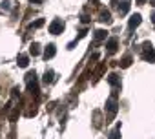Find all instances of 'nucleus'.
<instances>
[{
	"instance_id": "f257e3e1",
	"label": "nucleus",
	"mask_w": 155,
	"mask_h": 139,
	"mask_svg": "<svg viewBox=\"0 0 155 139\" xmlns=\"http://www.w3.org/2000/svg\"><path fill=\"white\" fill-rule=\"evenodd\" d=\"M26 84H28V88L31 90V92H38V88H37V73L35 72H29L28 75H26Z\"/></svg>"
},
{
	"instance_id": "f03ea898",
	"label": "nucleus",
	"mask_w": 155,
	"mask_h": 139,
	"mask_svg": "<svg viewBox=\"0 0 155 139\" xmlns=\"http://www.w3.org/2000/svg\"><path fill=\"white\" fill-rule=\"evenodd\" d=\"M62 31H64V22H62L60 19H55V20L49 24V33L58 35V33H62Z\"/></svg>"
},
{
	"instance_id": "7ed1b4c3",
	"label": "nucleus",
	"mask_w": 155,
	"mask_h": 139,
	"mask_svg": "<svg viewBox=\"0 0 155 139\" xmlns=\"http://www.w3.org/2000/svg\"><path fill=\"white\" fill-rule=\"evenodd\" d=\"M106 110H108V117L113 119V115L117 114V99L115 97H110L106 101Z\"/></svg>"
},
{
	"instance_id": "20e7f679",
	"label": "nucleus",
	"mask_w": 155,
	"mask_h": 139,
	"mask_svg": "<svg viewBox=\"0 0 155 139\" xmlns=\"http://www.w3.org/2000/svg\"><path fill=\"white\" fill-rule=\"evenodd\" d=\"M142 57L146 59V60H150V62H155V49H153V46L151 44H144V51H142Z\"/></svg>"
},
{
	"instance_id": "39448f33",
	"label": "nucleus",
	"mask_w": 155,
	"mask_h": 139,
	"mask_svg": "<svg viewBox=\"0 0 155 139\" xmlns=\"http://www.w3.org/2000/svg\"><path fill=\"white\" fill-rule=\"evenodd\" d=\"M55 53H57L55 44H48V48L44 49V59H46V60H48V59H53V57H55Z\"/></svg>"
},
{
	"instance_id": "423d86ee",
	"label": "nucleus",
	"mask_w": 155,
	"mask_h": 139,
	"mask_svg": "<svg viewBox=\"0 0 155 139\" xmlns=\"http://www.w3.org/2000/svg\"><path fill=\"white\" fill-rule=\"evenodd\" d=\"M46 84H51L53 81H55V72L53 70H46V73H44V79H42Z\"/></svg>"
},
{
	"instance_id": "0eeeda50",
	"label": "nucleus",
	"mask_w": 155,
	"mask_h": 139,
	"mask_svg": "<svg viewBox=\"0 0 155 139\" xmlns=\"http://www.w3.org/2000/svg\"><path fill=\"white\" fill-rule=\"evenodd\" d=\"M139 24H140V15H133V17L130 19V24H128V28H130V29H135Z\"/></svg>"
},
{
	"instance_id": "6e6552de",
	"label": "nucleus",
	"mask_w": 155,
	"mask_h": 139,
	"mask_svg": "<svg viewBox=\"0 0 155 139\" xmlns=\"http://www.w3.org/2000/svg\"><path fill=\"white\" fill-rule=\"evenodd\" d=\"M117 44H119V42H117V39H115V37H113V39H110V40H108V44H106L108 51H110V53H115V51H117Z\"/></svg>"
},
{
	"instance_id": "1a4fd4ad",
	"label": "nucleus",
	"mask_w": 155,
	"mask_h": 139,
	"mask_svg": "<svg viewBox=\"0 0 155 139\" xmlns=\"http://www.w3.org/2000/svg\"><path fill=\"white\" fill-rule=\"evenodd\" d=\"M101 22H106V24H110L111 22V15H110V11L108 9H102L101 11V19H99Z\"/></svg>"
},
{
	"instance_id": "9d476101",
	"label": "nucleus",
	"mask_w": 155,
	"mask_h": 139,
	"mask_svg": "<svg viewBox=\"0 0 155 139\" xmlns=\"http://www.w3.org/2000/svg\"><path fill=\"white\" fill-rule=\"evenodd\" d=\"M108 83H110L111 86H120V79H119L115 73H111V75L108 77Z\"/></svg>"
},
{
	"instance_id": "9b49d317",
	"label": "nucleus",
	"mask_w": 155,
	"mask_h": 139,
	"mask_svg": "<svg viewBox=\"0 0 155 139\" xmlns=\"http://www.w3.org/2000/svg\"><path fill=\"white\" fill-rule=\"evenodd\" d=\"M128 9H130V0H124L122 6H119V13H120V15H126Z\"/></svg>"
},
{
	"instance_id": "f8f14e48",
	"label": "nucleus",
	"mask_w": 155,
	"mask_h": 139,
	"mask_svg": "<svg viewBox=\"0 0 155 139\" xmlns=\"http://www.w3.org/2000/svg\"><path fill=\"white\" fill-rule=\"evenodd\" d=\"M28 64H29V59H28V55H20V57H18V66H20V68H26Z\"/></svg>"
},
{
	"instance_id": "ddd939ff",
	"label": "nucleus",
	"mask_w": 155,
	"mask_h": 139,
	"mask_svg": "<svg viewBox=\"0 0 155 139\" xmlns=\"http://www.w3.org/2000/svg\"><path fill=\"white\" fill-rule=\"evenodd\" d=\"M29 53H31L33 57H37V55L40 53V46H38V44H31V48H29Z\"/></svg>"
},
{
	"instance_id": "4468645a",
	"label": "nucleus",
	"mask_w": 155,
	"mask_h": 139,
	"mask_svg": "<svg viewBox=\"0 0 155 139\" xmlns=\"http://www.w3.org/2000/svg\"><path fill=\"white\" fill-rule=\"evenodd\" d=\"M102 39H106V31L104 29H97L95 31V40H102Z\"/></svg>"
},
{
	"instance_id": "2eb2a0df",
	"label": "nucleus",
	"mask_w": 155,
	"mask_h": 139,
	"mask_svg": "<svg viewBox=\"0 0 155 139\" xmlns=\"http://www.w3.org/2000/svg\"><path fill=\"white\" fill-rule=\"evenodd\" d=\"M40 26H44V19H38V20H35V22L29 24V28H40Z\"/></svg>"
},
{
	"instance_id": "dca6fc26",
	"label": "nucleus",
	"mask_w": 155,
	"mask_h": 139,
	"mask_svg": "<svg viewBox=\"0 0 155 139\" xmlns=\"http://www.w3.org/2000/svg\"><path fill=\"white\" fill-rule=\"evenodd\" d=\"M0 8H2V9H11V2H9V0H4V2H0Z\"/></svg>"
},
{
	"instance_id": "f3484780",
	"label": "nucleus",
	"mask_w": 155,
	"mask_h": 139,
	"mask_svg": "<svg viewBox=\"0 0 155 139\" xmlns=\"http://www.w3.org/2000/svg\"><path fill=\"white\" fill-rule=\"evenodd\" d=\"M130 64H131V57H124V59H122V62H120V66H122V68H128Z\"/></svg>"
},
{
	"instance_id": "a211bd4d",
	"label": "nucleus",
	"mask_w": 155,
	"mask_h": 139,
	"mask_svg": "<svg viewBox=\"0 0 155 139\" xmlns=\"http://www.w3.org/2000/svg\"><path fill=\"white\" fill-rule=\"evenodd\" d=\"M119 134H120V126H119V128H115V130L111 132V137H110V139H120V135H119Z\"/></svg>"
},
{
	"instance_id": "6ab92c4d",
	"label": "nucleus",
	"mask_w": 155,
	"mask_h": 139,
	"mask_svg": "<svg viewBox=\"0 0 155 139\" xmlns=\"http://www.w3.org/2000/svg\"><path fill=\"white\" fill-rule=\"evenodd\" d=\"M31 2H33V4H40V0H31Z\"/></svg>"
},
{
	"instance_id": "aec40b11",
	"label": "nucleus",
	"mask_w": 155,
	"mask_h": 139,
	"mask_svg": "<svg viewBox=\"0 0 155 139\" xmlns=\"http://www.w3.org/2000/svg\"><path fill=\"white\" fill-rule=\"evenodd\" d=\"M146 2V0H137V4H144Z\"/></svg>"
},
{
	"instance_id": "412c9836",
	"label": "nucleus",
	"mask_w": 155,
	"mask_h": 139,
	"mask_svg": "<svg viewBox=\"0 0 155 139\" xmlns=\"http://www.w3.org/2000/svg\"><path fill=\"white\" fill-rule=\"evenodd\" d=\"M150 4H151V6H153V8H155V0H150Z\"/></svg>"
},
{
	"instance_id": "4be33fe9",
	"label": "nucleus",
	"mask_w": 155,
	"mask_h": 139,
	"mask_svg": "<svg viewBox=\"0 0 155 139\" xmlns=\"http://www.w3.org/2000/svg\"><path fill=\"white\" fill-rule=\"evenodd\" d=\"M151 20H153V24H155V13H153V15H151Z\"/></svg>"
}]
</instances>
